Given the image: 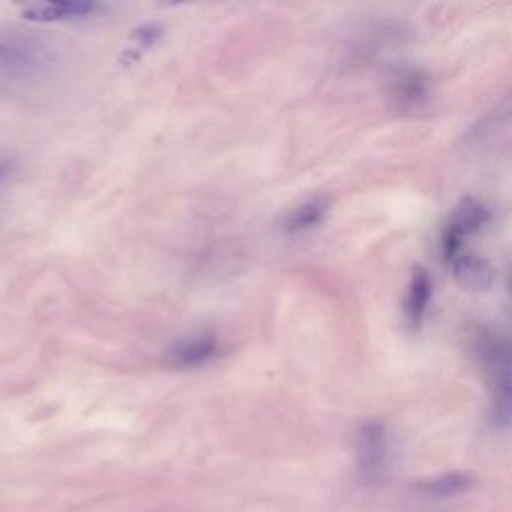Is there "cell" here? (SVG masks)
Wrapping results in <instances>:
<instances>
[{
    "label": "cell",
    "mask_w": 512,
    "mask_h": 512,
    "mask_svg": "<svg viewBox=\"0 0 512 512\" xmlns=\"http://www.w3.org/2000/svg\"><path fill=\"white\" fill-rule=\"evenodd\" d=\"M488 388L492 400V418L500 428L512 426V348L494 342L484 352Z\"/></svg>",
    "instance_id": "obj_1"
},
{
    "label": "cell",
    "mask_w": 512,
    "mask_h": 512,
    "mask_svg": "<svg viewBox=\"0 0 512 512\" xmlns=\"http://www.w3.org/2000/svg\"><path fill=\"white\" fill-rule=\"evenodd\" d=\"M490 218V212L484 204L476 202L474 198H464L456 210L452 212L448 226L442 236V254L446 260H452L462 252V242L476 232L486 220Z\"/></svg>",
    "instance_id": "obj_2"
},
{
    "label": "cell",
    "mask_w": 512,
    "mask_h": 512,
    "mask_svg": "<svg viewBox=\"0 0 512 512\" xmlns=\"http://www.w3.org/2000/svg\"><path fill=\"white\" fill-rule=\"evenodd\" d=\"M388 456V438H386V428L378 420H368L360 424L356 432V460H358V470L366 480H374Z\"/></svg>",
    "instance_id": "obj_3"
},
{
    "label": "cell",
    "mask_w": 512,
    "mask_h": 512,
    "mask_svg": "<svg viewBox=\"0 0 512 512\" xmlns=\"http://www.w3.org/2000/svg\"><path fill=\"white\" fill-rule=\"evenodd\" d=\"M220 350V342L214 334L200 332L178 340L168 350V362L178 368H192L210 362Z\"/></svg>",
    "instance_id": "obj_4"
},
{
    "label": "cell",
    "mask_w": 512,
    "mask_h": 512,
    "mask_svg": "<svg viewBox=\"0 0 512 512\" xmlns=\"http://www.w3.org/2000/svg\"><path fill=\"white\" fill-rule=\"evenodd\" d=\"M100 10H102V6L96 2L62 0V2H46V4L26 6L22 10V16L26 20H34V22H62V20L88 18Z\"/></svg>",
    "instance_id": "obj_5"
},
{
    "label": "cell",
    "mask_w": 512,
    "mask_h": 512,
    "mask_svg": "<svg viewBox=\"0 0 512 512\" xmlns=\"http://www.w3.org/2000/svg\"><path fill=\"white\" fill-rule=\"evenodd\" d=\"M450 264H452L454 280L466 290H474V292L488 290L494 282V270L490 262L476 254L460 252L450 260Z\"/></svg>",
    "instance_id": "obj_6"
},
{
    "label": "cell",
    "mask_w": 512,
    "mask_h": 512,
    "mask_svg": "<svg viewBox=\"0 0 512 512\" xmlns=\"http://www.w3.org/2000/svg\"><path fill=\"white\" fill-rule=\"evenodd\" d=\"M474 484H476V478L470 472L452 470V472H442V474L432 476V478H424V480L416 482L414 488L424 498L440 500V498L458 496V494L470 490Z\"/></svg>",
    "instance_id": "obj_7"
},
{
    "label": "cell",
    "mask_w": 512,
    "mask_h": 512,
    "mask_svg": "<svg viewBox=\"0 0 512 512\" xmlns=\"http://www.w3.org/2000/svg\"><path fill=\"white\" fill-rule=\"evenodd\" d=\"M430 296H432L430 276L422 266H416L412 270L406 298H404V318L412 328L422 322L426 308L430 304Z\"/></svg>",
    "instance_id": "obj_8"
},
{
    "label": "cell",
    "mask_w": 512,
    "mask_h": 512,
    "mask_svg": "<svg viewBox=\"0 0 512 512\" xmlns=\"http://www.w3.org/2000/svg\"><path fill=\"white\" fill-rule=\"evenodd\" d=\"M328 212V202L324 198H310L306 202H302L300 206H296L282 224V230L286 234H298V232H306L310 228H314L316 224H320L324 220Z\"/></svg>",
    "instance_id": "obj_9"
},
{
    "label": "cell",
    "mask_w": 512,
    "mask_h": 512,
    "mask_svg": "<svg viewBox=\"0 0 512 512\" xmlns=\"http://www.w3.org/2000/svg\"><path fill=\"white\" fill-rule=\"evenodd\" d=\"M20 58H22V52H20V50H16V48H12V46L0 42V60H2V62H18Z\"/></svg>",
    "instance_id": "obj_10"
},
{
    "label": "cell",
    "mask_w": 512,
    "mask_h": 512,
    "mask_svg": "<svg viewBox=\"0 0 512 512\" xmlns=\"http://www.w3.org/2000/svg\"><path fill=\"white\" fill-rule=\"evenodd\" d=\"M8 172H10V164L6 160H0V182L8 176Z\"/></svg>",
    "instance_id": "obj_11"
}]
</instances>
